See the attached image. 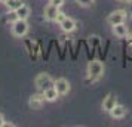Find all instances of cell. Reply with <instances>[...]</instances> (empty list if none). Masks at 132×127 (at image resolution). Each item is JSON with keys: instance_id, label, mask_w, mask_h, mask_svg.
<instances>
[{"instance_id": "cell-1", "label": "cell", "mask_w": 132, "mask_h": 127, "mask_svg": "<svg viewBox=\"0 0 132 127\" xmlns=\"http://www.w3.org/2000/svg\"><path fill=\"white\" fill-rule=\"evenodd\" d=\"M104 75V65L100 61H90L88 64V80L96 81Z\"/></svg>"}, {"instance_id": "cell-2", "label": "cell", "mask_w": 132, "mask_h": 127, "mask_svg": "<svg viewBox=\"0 0 132 127\" xmlns=\"http://www.w3.org/2000/svg\"><path fill=\"white\" fill-rule=\"evenodd\" d=\"M34 84H36V87L40 92H43V90H46V89H49V87H54L55 81L51 79V75H49V74L40 73L36 79H34Z\"/></svg>"}, {"instance_id": "cell-3", "label": "cell", "mask_w": 132, "mask_h": 127, "mask_svg": "<svg viewBox=\"0 0 132 127\" xmlns=\"http://www.w3.org/2000/svg\"><path fill=\"white\" fill-rule=\"evenodd\" d=\"M28 28H30V25L27 22V19H16L12 22V27H11L12 34L15 37H24L28 33Z\"/></svg>"}, {"instance_id": "cell-4", "label": "cell", "mask_w": 132, "mask_h": 127, "mask_svg": "<svg viewBox=\"0 0 132 127\" xmlns=\"http://www.w3.org/2000/svg\"><path fill=\"white\" fill-rule=\"evenodd\" d=\"M126 18H128V12L125 9H116L107 16V22L113 27L116 24H123Z\"/></svg>"}, {"instance_id": "cell-5", "label": "cell", "mask_w": 132, "mask_h": 127, "mask_svg": "<svg viewBox=\"0 0 132 127\" xmlns=\"http://www.w3.org/2000/svg\"><path fill=\"white\" fill-rule=\"evenodd\" d=\"M116 103H117V97H116V95H114V93H108L107 96L104 97V101H102L101 108L104 109V111L110 112V111L116 106Z\"/></svg>"}, {"instance_id": "cell-6", "label": "cell", "mask_w": 132, "mask_h": 127, "mask_svg": "<svg viewBox=\"0 0 132 127\" xmlns=\"http://www.w3.org/2000/svg\"><path fill=\"white\" fill-rule=\"evenodd\" d=\"M46 102L45 97H43V93H36V95H31L30 99H28V105H30L31 109H40L43 106V103Z\"/></svg>"}, {"instance_id": "cell-7", "label": "cell", "mask_w": 132, "mask_h": 127, "mask_svg": "<svg viewBox=\"0 0 132 127\" xmlns=\"http://www.w3.org/2000/svg\"><path fill=\"white\" fill-rule=\"evenodd\" d=\"M55 89L58 90L60 95H67L68 92H70V83H68V80L65 79H58L55 80Z\"/></svg>"}, {"instance_id": "cell-8", "label": "cell", "mask_w": 132, "mask_h": 127, "mask_svg": "<svg viewBox=\"0 0 132 127\" xmlns=\"http://www.w3.org/2000/svg\"><path fill=\"white\" fill-rule=\"evenodd\" d=\"M60 12V9L56 6H54V5H51L49 3L48 6L45 7V11H43V16H45V19L46 21H55V18H56V13Z\"/></svg>"}, {"instance_id": "cell-9", "label": "cell", "mask_w": 132, "mask_h": 127, "mask_svg": "<svg viewBox=\"0 0 132 127\" xmlns=\"http://www.w3.org/2000/svg\"><path fill=\"white\" fill-rule=\"evenodd\" d=\"M43 97H45V101L46 102H55L58 97H60V93H58V90L54 87H49V89H46V90H43Z\"/></svg>"}, {"instance_id": "cell-10", "label": "cell", "mask_w": 132, "mask_h": 127, "mask_svg": "<svg viewBox=\"0 0 132 127\" xmlns=\"http://www.w3.org/2000/svg\"><path fill=\"white\" fill-rule=\"evenodd\" d=\"M110 115L114 120H120V118H123L126 115V108L123 105H120V103H116V106L110 111Z\"/></svg>"}, {"instance_id": "cell-11", "label": "cell", "mask_w": 132, "mask_h": 127, "mask_svg": "<svg viewBox=\"0 0 132 127\" xmlns=\"http://www.w3.org/2000/svg\"><path fill=\"white\" fill-rule=\"evenodd\" d=\"M60 25H61V28H62L64 33H73V31L76 30V27H77L76 21H74L73 18H68V16H67V18L64 19Z\"/></svg>"}, {"instance_id": "cell-12", "label": "cell", "mask_w": 132, "mask_h": 127, "mask_svg": "<svg viewBox=\"0 0 132 127\" xmlns=\"http://www.w3.org/2000/svg\"><path fill=\"white\" fill-rule=\"evenodd\" d=\"M111 33H113L116 37H119V38H123V37L128 36V27L123 24H116L113 25V28H111Z\"/></svg>"}, {"instance_id": "cell-13", "label": "cell", "mask_w": 132, "mask_h": 127, "mask_svg": "<svg viewBox=\"0 0 132 127\" xmlns=\"http://www.w3.org/2000/svg\"><path fill=\"white\" fill-rule=\"evenodd\" d=\"M15 13H16L18 19H28V16H30V13H31V9L27 5H22L21 7H18L15 11Z\"/></svg>"}, {"instance_id": "cell-14", "label": "cell", "mask_w": 132, "mask_h": 127, "mask_svg": "<svg viewBox=\"0 0 132 127\" xmlns=\"http://www.w3.org/2000/svg\"><path fill=\"white\" fill-rule=\"evenodd\" d=\"M5 5H6V7L9 9V12H11V11H16L18 7H21L24 5V2L22 0H7Z\"/></svg>"}, {"instance_id": "cell-15", "label": "cell", "mask_w": 132, "mask_h": 127, "mask_svg": "<svg viewBox=\"0 0 132 127\" xmlns=\"http://www.w3.org/2000/svg\"><path fill=\"white\" fill-rule=\"evenodd\" d=\"M80 6H83V7H89L94 5V0H76Z\"/></svg>"}, {"instance_id": "cell-16", "label": "cell", "mask_w": 132, "mask_h": 127, "mask_svg": "<svg viewBox=\"0 0 132 127\" xmlns=\"http://www.w3.org/2000/svg\"><path fill=\"white\" fill-rule=\"evenodd\" d=\"M65 18H67V15H65L64 12H58V13H56V18H55L54 22H56V24H61V22H62Z\"/></svg>"}, {"instance_id": "cell-17", "label": "cell", "mask_w": 132, "mask_h": 127, "mask_svg": "<svg viewBox=\"0 0 132 127\" xmlns=\"http://www.w3.org/2000/svg\"><path fill=\"white\" fill-rule=\"evenodd\" d=\"M49 3H51V5H54V6H56L58 9H60V7L64 5V0H51Z\"/></svg>"}, {"instance_id": "cell-18", "label": "cell", "mask_w": 132, "mask_h": 127, "mask_svg": "<svg viewBox=\"0 0 132 127\" xmlns=\"http://www.w3.org/2000/svg\"><path fill=\"white\" fill-rule=\"evenodd\" d=\"M128 13L132 18V0H128Z\"/></svg>"}, {"instance_id": "cell-19", "label": "cell", "mask_w": 132, "mask_h": 127, "mask_svg": "<svg viewBox=\"0 0 132 127\" xmlns=\"http://www.w3.org/2000/svg\"><path fill=\"white\" fill-rule=\"evenodd\" d=\"M3 124H5V117H3L2 112H0V127H3Z\"/></svg>"}, {"instance_id": "cell-20", "label": "cell", "mask_w": 132, "mask_h": 127, "mask_svg": "<svg viewBox=\"0 0 132 127\" xmlns=\"http://www.w3.org/2000/svg\"><path fill=\"white\" fill-rule=\"evenodd\" d=\"M3 126H5V127H13L15 124H13V123H6V121H5V124H3Z\"/></svg>"}, {"instance_id": "cell-21", "label": "cell", "mask_w": 132, "mask_h": 127, "mask_svg": "<svg viewBox=\"0 0 132 127\" xmlns=\"http://www.w3.org/2000/svg\"><path fill=\"white\" fill-rule=\"evenodd\" d=\"M129 44H131V46H132V34H131V36H129Z\"/></svg>"}, {"instance_id": "cell-22", "label": "cell", "mask_w": 132, "mask_h": 127, "mask_svg": "<svg viewBox=\"0 0 132 127\" xmlns=\"http://www.w3.org/2000/svg\"><path fill=\"white\" fill-rule=\"evenodd\" d=\"M6 2H7V0H0V3H3V5H5Z\"/></svg>"}]
</instances>
